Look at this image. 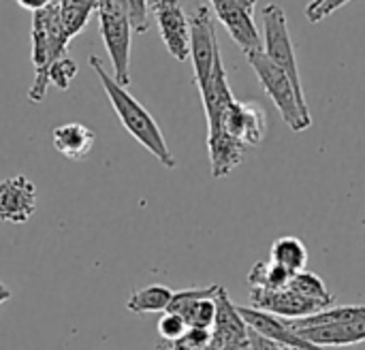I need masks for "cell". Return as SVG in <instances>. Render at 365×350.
Returning a JSON list of instances; mask_svg holds the SVG:
<instances>
[{"label": "cell", "mask_w": 365, "mask_h": 350, "mask_svg": "<svg viewBox=\"0 0 365 350\" xmlns=\"http://www.w3.org/2000/svg\"><path fill=\"white\" fill-rule=\"evenodd\" d=\"M291 278L293 274L278 263H255V267L248 274V284L250 289L259 291H282L289 287Z\"/></svg>", "instance_id": "obj_20"}, {"label": "cell", "mask_w": 365, "mask_h": 350, "mask_svg": "<svg viewBox=\"0 0 365 350\" xmlns=\"http://www.w3.org/2000/svg\"><path fill=\"white\" fill-rule=\"evenodd\" d=\"M156 350H190L182 340H178V342H163V344H158V349Z\"/></svg>", "instance_id": "obj_29"}, {"label": "cell", "mask_w": 365, "mask_h": 350, "mask_svg": "<svg viewBox=\"0 0 365 350\" xmlns=\"http://www.w3.org/2000/svg\"><path fill=\"white\" fill-rule=\"evenodd\" d=\"M180 316L186 321L188 329H212L216 321V302L214 297L197 299L188 304Z\"/></svg>", "instance_id": "obj_22"}, {"label": "cell", "mask_w": 365, "mask_h": 350, "mask_svg": "<svg viewBox=\"0 0 365 350\" xmlns=\"http://www.w3.org/2000/svg\"><path fill=\"white\" fill-rule=\"evenodd\" d=\"M188 21H190V60L195 68V83L201 90L212 77L214 62L220 49L214 32L212 13L205 4H199Z\"/></svg>", "instance_id": "obj_6"}, {"label": "cell", "mask_w": 365, "mask_h": 350, "mask_svg": "<svg viewBox=\"0 0 365 350\" xmlns=\"http://www.w3.org/2000/svg\"><path fill=\"white\" fill-rule=\"evenodd\" d=\"M289 289H293L295 293H299L302 297H306L314 304H321L323 308H331L336 302V295L325 287L323 278L312 272H306V269L299 274H293Z\"/></svg>", "instance_id": "obj_21"}, {"label": "cell", "mask_w": 365, "mask_h": 350, "mask_svg": "<svg viewBox=\"0 0 365 350\" xmlns=\"http://www.w3.org/2000/svg\"><path fill=\"white\" fill-rule=\"evenodd\" d=\"M272 263L282 265L291 274H299L308 265V250L299 237H278L272 246Z\"/></svg>", "instance_id": "obj_18"}, {"label": "cell", "mask_w": 365, "mask_h": 350, "mask_svg": "<svg viewBox=\"0 0 365 350\" xmlns=\"http://www.w3.org/2000/svg\"><path fill=\"white\" fill-rule=\"evenodd\" d=\"M218 289H220L218 284H212V287H205V289H186V291H178V293H173L167 312H171V314H182L184 308H186L188 304H192V302H197V299H205V297H216Z\"/></svg>", "instance_id": "obj_23"}, {"label": "cell", "mask_w": 365, "mask_h": 350, "mask_svg": "<svg viewBox=\"0 0 365 350\" xmlns=\"http://www.w3.org/2000/svg\"><path fill=\"white\" fill-rule=\"evenodd\" d=\"M250 308L261 310V312H269L274 316L280 319H306L312 314H319L327 308H323L321 304H314L306 297H302L299 293H295L293 289H282V291H259L252 289L250 291Z\"/></svg>", "instance_id": "obj_10"}, {"label": "cell", "mask_w": 365, "mask_h": 350, "mask_svg": "<svg viewBox=\"0 0 365 350\" xmlns=\"http://www.w3.org/2000/svg\"><path fill=\"white\" fill-rule=\"evenodd\" d=\"M68 41L62 34L60 17L56 0L43 11L32 13V64H34V81L28 90L30 103H41L49 90V66L66 56Z\"/></svg>", "instance_id": "obj_2"}, {"label": "cell", "mask_w": 365, "mask_h": 350, "mask_svg": "<svg viewBox=\"0 0 365 350\" xmlns=\"http://www.w3.org/2000/svg\"><path fill=\"white\" fill-rule=\"evenodd\" d=\"M220 130L240 139L246 148L261 145L267 133V113L257 103L235 101L222 115Z\"/></svg>", "instance_id": "obj_11"}, {"label": "cell", "mask_w": 365, "mask_h": 350, "mask_svg": "<svg viewBox=\"0 0 365 350\" xmlns=\"http://www.w3.org/2000/svg\"><path fill=\"white\" fill-rule=\"evenodd\" d=\"M246 60L252 66V71L257 73V77H259L261 86L265 88V92L269 94V98L274 101L282 120L289 124V128L295 133L310 128L312 118H310V109H308L306 98H302L297 94L291 79L265 56V51L263 49L250 51V53H246Z\"/></svg>", "instance_id": "obj_3"}, {"label": "cell", "mask_w": 365, "mask_h": 350, "mask_svg": "<svg viewBox=\"0 0 365 350\" xmlns=\"http://www.w3.org/2000/svg\"><path fill=\"white\" fill-rule=\"evenodd\" d=\"M263 51L265 56L291 79V83L295 86L297 94L302 98L304 96V88H302V79H299V66H297V58H295V47L291 41V32H289V21H287V13L280 4H267L263 9Z\"/></svg>", "instance_id": "obj_5"}, {"label": "cell", "mask_w": 365, "mask_h": 350, "mask_svg": "<svg viewBox=\"0 0 365 350\" xmlns=\"http://www.w3.org/2000/svg\"><path fill=\"white\" fill-rule=\"evenodd\" d=\"M90 64L94 68V73L98 75L101 83H103V90L107 92V98L115 111V115L120 118L122 126L150 152L154 154L156 160H160V165H165L167 169H173L175 167V158L165 141V135L160 130V126L156 124V120L150 115V111L124 88L120 86L113 75H109L105 68H103V62L98 56H90Z\"/></svg>", "instance_id": "obj_1"}, {"label": "cell", "mask_w": 365, "mask_h": 350, "mask_svg": "<svg viewBox=\"0 0 365 350\" xmlns=\"http://www.w3.org/2000/svg\"><path fill=\"white\" fill-rule=\"evenodd\" d=\"M53 0H17V4L21 6V9H26V11H32V13H36V11H43L45 6H49Z\"/></svg>", "instance_id": "obj_28"}, {"label": "cell", "mask_w": 365, "mask_h": 350, "mask_svg": "<svg viewBox=\"0 0 365 350\" xmlns=\"http://www.w3.org/2000/svg\"><path fill=\"white\" fill-rule=\"evenodd\" d=\"M235 2H240V4H244L246 9H252V11L257 6V0H235Z\"/></svg>", "instance_id": "obj_31"}, {"label": "cell", "mask_w": 365, "mask_h": 350, "mask_svg": "<svg viewBox=\"0 0 365 350\" xmlns=\"http://www.w3.org/2000/svg\"><path fill=\"white\" fill-rule=\"evenodd\" d=\"M150 9L167 51L175 60L186 62L190 58V21L180 0H150Z\"/></svg>", "instance_id": "obj_7"}, {"label": "cell", "mask_w": 365, "mask_h": 350, "mask_svg": "<svg viewBox=\"0 0 365 350\" xmlns=\"http://www.w3.org/2000/svg\"><path fill=\"white\" fill-rule=\"evenodd\" d=\"M186 331H188V325L180 314L165 312L158 321V334L165 342H178L186 336Z\"/></svg>", "instance_id": "obj_25"}, {"label": "cell", "mask_w": 365, "mask_h": 350, "mask_svg": "<svg viewBox=\"0 0 365 350\" xmlns=\"http://www.w3.org/2000/svg\"><path fill=\"white\" fill-rule=\"evenodd\" d=\"M304 340L312 342L314 346L329 349V346H353L365 342V319L353 323H338V325H321V327H306L295 329Z\"/></svg>", "instance_id": "obj_14"}, {"label": "cell", "mask_w": 365, "mask_h": 350, "mask_svg": "<svg viewBox=\"0 0 365 350\" xmlns=\"http://www.w3.org/2000/svg\"><path fill=\"white\" fill-rule=\"evenodd\" d=\"M173 291L163 284H150L135 291L126 304L133 314H150V312H167L171 304Z\"/></svg>", "instance_id": "obj_19"}, {"label": "cell", "mask_w": 365, "mask_h": 350, "mask_svg": "<svg viewBox=\"0 0 365 350\" xmlns=\"http://www.w3.org/2000/svg\"><path fill=\"white\" fill-rule=\"evenodd\" d=\"M94 141H96L94 130H90L88 126H83L79 122L62 124V126L53 128V133H51L53 148L68 160H83L92 152Z\"/></svg>", "instance_id": "obj_16"}, {"label": "cell", "mask_w": 365, "mask_h": 350, "mask_svg": "<svg viewBox=\"0 0 365 350\" xmlns=\"http://www.w3.org/2000/svg\"><path fill=\"white\" fill-rule=\"evenodd\" d=\"M216 321L212 327V350H222L225 346L246 342L248 340V325L237 312V306H233L227 291L220 287L216 297Z\"/></svg>", "instance_id": "obj_13"}, {"label": "cell", "mask_w": 365, "mask_h": 350, "mask_svg": "<svg viewBox=\"0 0 365 350\" xmlns=\"http://www.w3.org/2000/svg\"><path fill=\"white\" fill-rule=\"evenodd\" d=\"M98 28L113 66V79L120 86L130 83V38L133 28L126 13V0H98Z\"/></svg>", "instance_id": "obj_4"}, {"label": "cell", "mask_w": 365, "mask_h": 350, "mask_svg": "<svg viewBox=\"0 0 365 350\" xmlns=\"http://www.w3.org/2000/svg\"><path fill=\"white\" fill-rule=\"evenodd\" d=\"M207 152H210V163H212V175L214 177H227L244 158L246 145L231 137L229 133L220 130L216 135H207Z\"/></svg>", "instance_id": "obj_15"}, {"label": "cell", "mask_w": 365, "mask_h": 350, "mask_svg": "<svg viewBox=\"0 0 365 350\" xmlns=\"http://www.w3.org/2000/svg\"><path fill=\"white\" fill-rule=\"evenodd\" d=\"M9 299H11V291L0 282V306H2L4 302H9Z\"/></svg>", "instance_id": "obj_30"}, {"label": "cell", "mask_w": 365, "mask_h": 350, "mask_svg": "<svg viewBox=\"0 0 365 350\" xmlns=\"http://www.w3.org/2000/svg\"><path fill=\"white\" fill-rule=\"evenodd\" d=\"M237 312L252 331H257L259 336L272 340L274 344L282 346L284 350H325L321 346H314L308 340H304L289 325L287 319H280V316H274L269 312H261V310H255V308H246V306H237Z\"/></svg>", "instance_id": "obj_9"}, {"label": "cell", "mask_w": 365, "mask_h": 350, "mask_svg": "<svg viewBox=\"0 0 365 350\" xmlns=\"http://www.w3.org/2000/svg\"><path fill=\"white\" fill-rule=\"evenodd\" d=\"M216 13V17L222 21L231 38L242 47L244 56L250 51L263 49V38L255 24V11L246 9L244 4L235 0H207Z\"/></svg>", "instance_id": "obj_8"}, {"label": "cell", "mask_w": 365, "mask_h": 350, "mask_svg": "<svg viewBox=\"0 0 365 350\" xmlns=\"http://www.w3.org/2000/svg\"><path fill=\"white\" fill-rule=\"evenodd\" d=\"M126 13L130 28L139 34L150 28V0H126Z\"/></svg>", "instance_id": "obj_26"}, {"label": "cell", "mask_w": 365, "mask_h": 350, "mask_svg": "<svg viewBox=\"0 0 365 350\" xmlns=\"http://www.w3.org/2000/svg\"><path fill=\"white\" fill-rule=\"evenodd\" d=\"M75 75H77V62L73 58H68V56L58 58L49 66V83L56 86L58 90H68Z\"/></svg>", "instance_id": "obj_24"}, {"label": "cell", "mask_w": 365, "mask_h": 350, "mask_svg": "<svg viewBox=\"0 0 365 350\" xmlns=\"http://www.w3.org/2000/svg\"><path fill=\"white\" fill-rule=\"evenodd\" d=\"M346 2H351V0H312L306 6V15L312 24H319L325 17H329L331 13H336L340 6H344Z\"/></svg>", "instance_id": "obj_27"}, {"label": "cell", "mask_w": 365, "mask_h": 350, "mask_svg": "<svg viewBox=\"0 0 365 350\" xmlns=\"http://www.w3.org/2000/svg\"><path fill=\"white\" fill-rule=\"evenodd\" d=\"M36 212V186L26 175L0 182V220L26 225Z\"/></svg>", "instance_id": "obj_12"}, {"label": "cell", "mask_w": 365, "mask_h": 350, "mask_svg": "<svg viewBox=\"0 0 365 350\" xmlns=\"http://www.w3.org/2000/svg\"><path fill=\"white\" fill-rule=\"evenodd\" d=\"M62 34L71 43L88 24L90 15L96 13L98 0H56Z\"/></svg>", "instance_id": "obj_17"}]
</instances>
